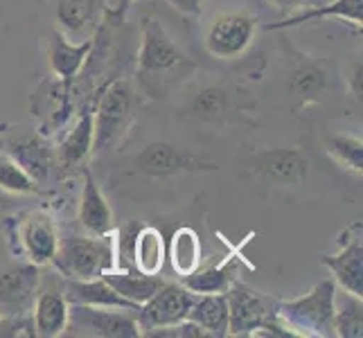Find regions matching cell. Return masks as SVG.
<instances>
[{
    "label": "cell",
    "mask_w": 363,
    "mask_h": 338,
    "mask_svg": "<svg viewBox=\"0 0 363 338\" xmlns=\"http://www.w3.org/2000/svg\"><path fill=\"white\" fill-rule=\"evenodd\" d=\"M334 298L336 282L332 278L318 282L309 293L294 300H278L275 320L291 336L330 338L334 332Z\"/></svg>",
    "instance_id": "obj_1"
},
{
    "label": "cell",
    "mask_w": 363,
    "mask_h": 338,
    "mask_svg": "<svg viewBox=\"0 0 363 338\" xmlns=\"http://www.w3.org/2000/svg\"><path fill=\"white\" fill-rule=\"evenodd\" d=\"M118 240L108 235H77L59 240L52 264L66 280H93L116 266Z\"/></svg>",
    "instance_id": "obj_2"
},
{
    "label": "cell",
    "mask_w": 363,
    "mask_h": 338,
    "mask_svg": "<svg viewBox=\"0 0 363 338\" xmlns=\"http://www.w3.org/2000/svg\"><path fill=\"white\" fill-rule=\"evenodd\" d=\"M138 70L140 77L152 81H167L185 70H192L190 59L183 55V50L174 43L169 32L165 30L158 18H145L143 28V43L140 55H138Z\"/></svg>",
    "instance_id": "obj_3"
},
{
    "label": "cell",
    "mask_w": 363,
    "mask_h": 338,
    "mask_svg": "<svg viewBox=\"0 0 363 338\" xmlns=\"http://www.w3.org/2000/svg\"><path fill=\"white\" fill-rule=\"evenodd\" d=\"M133 120V89L129 79L111 81L102 97H99L97 111L93 113V152L116 145L120 137L129 131Z\"/></svg>",
    "instance_id": "obj_4"
},
{
    "label": "cell",
    "mask_w": 363,
    "mask_h": 338,
    "mask_svg": "<svg viewBox=\"0 0 363 338\" xmlns=\"http://www.w3.org/2000/svg\"><path fill=\"white\" fill-rule=\"evenodd\" d=\"M257 28L259 21L248 11H221L208 23L203 45L215 59H240L253 45Z\"/></svg>",
    "instance_id": "obj_5"
},
{
    "label": "cell",
    "mask_w": 363,
    "mask_h": 338,
    "mask_svg": "<svg viewBox=\"0 0 363 338\" xmlns=\"http://www.w3.org/2000/svg\"><path fill=\"white\" fill-rule=\"evenodd\" d=\"M66 332L74 336H97V338H138L143 336L135 311L129 309H106L89 305L68 307Z\"/></svg>",
    "instance_id": "obj_6"
},
{
    "label": "cell",
    "mask_w": 363,
    "mask_h": 338,
    "mask_svg": "<svg viewBox=\"0 0 363 338\" xmlns=\"http://www.w3.org/2000/svg\"><path fill=\"white\" fill-rule=\"evenodd\" d=\"M228 300V336H255L264 322L275 318L278 300L259 293L242 280H235L226 291Z\"/></svg>",
    "instance_id": "obj_7"
},
{
    "label": "cell",
    "mask_w": 363,
    "mask_h": 338,
    "mask_svg": "<svg viewBox=\"0 0 363 338\" xmlns=\"http://www.w3.org/2000/svg\"><path fill=\"white\" fill-rule=\"evenodd\" d=\"M361 221L350 223L339 235L336 246L339 250L332 255H323L320 264L330 269L332 280L343 291L363 298V242H361Z\"/></svg>",
    "instance_id": "obj_8"
},
{
    "label": "cell",
    "mask_w": 363,
    "mask_h": 338,
    "mask_svg": "<svg viewBox=\"0 0 363 338\" xmlns=\"http://www.w3.org/2000/svg\"><path fill=\"white\" fill-rule=\"evenodd\" d=\"M135 167L149 179H167L179 176V174H194V171H212L217 165L194 156L185 149L174 147L172 142H149L135 158Z\"/></svg>",
    "instance_id": "obj_9"
},
{
    "label": "cell",
    "mask_w": 363,
    "mask_h": 338,
    "mask_svg": "<svg viewBox=\"0 0 363 338\" xmlns=\"http://www.w3.org/2000/svg\"><path fill=\"white\" fill-rule=\"evenodd\" d=\"M196 293L190 289H185L183 284H169L165 282L160 289L140 305V309L135 311L138 325L140 332L154 329V327H167V325H177L181 320H187L190 309L194 305Z\"/></svg>",
    "instance_id": "obj_10"
},
{
    "label": "cell",
    "mask_w": 363,
    "mask_h": 338,
    "mask_svg": "<svg viewBox=\"0 0 363 338\" xmlns=\"http://www.w3.org/2000/svg\"><path fill=\"white\" fill-rule=\"evenodd\" d=\"M41 286V266L14 264L0 271V316L32 314Z\"/></svg>",
    "instance_id": "obj_11"
},
{
    "label": "cell",
    "mask_w": 363,
    "mask_h": 338,
    "mask_svg": "<svg viewBox=\"0 0 363 338\" xmlns=\"http://www.w3.org/2000/svg\"><path fill=\"white\" fill-rule=\"evenodd\" d=\"M253 171L278 187L300 185L309 174V160L296 147H273L253 160Z\"/></svg>",
    "instance_id": "obj_12"
},
{
    "label": "cell",
    "mask_w": 363,
    "mask_h": 338,
    "mask_svg": "<svg viewBox=\"0 0 363 338\" xmlns=\"http://www.w3.org/2000/svg\"><path fill=\"white\" fill-rule=\"evenodd\" d=\"M330 74L320 61L296 55L289 70V95L294 99V111H303L323 99V93L328 91Z\"/></svg>",
    "instance_id": "obj_13"
},
{
    "label": "cell",
    "mask_w": 363,
    "mask_h": 338,
    "mask_svg": "<svg viewBox=\"0 0 363 338\" xmlns=\"http://www.w3.org/2000/svg\"><path fill=\"white\" fill-rule=\"evenodd\" d=\"M18 237L28 261H32L36 266L52 264L59 246V232L55 221L48 215H43V212H30V215H25L18 228Z\"/></svg>",
    "instance_id": "obj_14"
},
{
    "label": "cell",
    "mask_w": 363,
    "mask_h": 338,
    "mask_svg": "<svg viewBox=\"0 0 363 338\" xmlns=\"http://www.w3.org/2000/svg\"><path fill=\"white\" fill-rule=\"evenodd\" d=\"M5 154L14 158L36 183L48 179L55 160L50 145L34 133H14L11 137H7Z\"/></svg>",
    "instance_id": "obj_15"
},
{
    "label": "cell",
    "mask_w": 363,
    "mask_h": 338,
    "mask_svg": "<svg viewBox=\"0 0 363 338\" xmlns=\"http://www.w3.org/2000/svg\"><path fill=\"white\" fill-rule=\"evenodd\" d=\"M68 300L64 295L61 286H52V289H41L36 293L34 307H32V320H34V332L41 338H57L66 334L68 327Z\"/></svg>",
    "instance_id": "obj_16"
},
{
    "label": "cell",
    "mask_w": 363,
    "mask_h": 338,
    "mask_svg": "<svg viewBox=\"0 0 363 338\" xmlns=\"http://www.w3.org/2000/svg\"><path fill=\"white\" fill-rule=\"evenodd\" d=\"M61 289H64L68 305H89V307H106V309H129V311L140 309L131 300L122 298L104 278L68 280Z\"/></svg>",
    "instance_id": "obj_17"
},
{
    "label": "cell",
    "mask_w": 363,
    "mask_h": 338,
    "mask_svg": "<svg viewBox=\"0 0 363 338\" xmlns=\"http://www.w3.org/2000/svg\"><path fill=\"white\" fill-rule=\"evenodd\" d=\"M79 225L84 232L91 235H108L113 230V210L108 205V198L102 194L95 183L91 169L84 171V190L79 198Z\"/></svg>",
    "instance_id": "obj_18"
},
{
    "label": "cell",
    "mask_w": 363,
    "mask_h": 338,
    "mask_svg": "<svg viewBox=\"0 0 363 338\" xmlns=\"http://www.w3.org/2000/svg\"><path fill=\"white\" fill-rule=\"evenodd\" d=\"M102 9V0H57L55 18L57 30L66 39H91L89 32L97 25V14Z\"/></svg>",
    "instance_id": "obj_19"
},
{
    "label": "cell",
    "mask_w": 363,
    "mask_h": 338,
    "mask_svg": "<svg viewBox=\"0 0 363 338\" xmlns=\"http://www.w3.org/2000/svg\"><path fill=\"white\" fill-rule=\"evenodd\" d=\"M93 39H86L82 43H70L64 34L55 30L52 34V45H50V68L61 79V84L70 86V81L82 72L86 59L93 52Z\"/></svg>",
    "instance_id": "obj_20"
},
{
    "label": "cell",
    "mask_w": 363,
    "mask_h": 338,
    "mask_svg": "<svg viewBox=\"0 0 363 338\" xmlns=\"http://www.w3.org/2000/svg\"><path fill=\"white\" fill-rule=\"evenodd\" d=\"M240 255L230 253L217 266L194 271L181 278V284L192 293H226L235 280H240Z\"/></svg>",
    "instance_id": "obj_21"
},
{
    "label": "cell",
    "mask_w": 363,
    "mask_h": 338,
    "mask_svg": "<svg viewBox=\"0 0 363 338\" xmlns=\"http://www.w3.org/2000/svg\"><path fill=\"white\" fill-rule=\"evenodd\" d=\"M320 18H345L357 28H361L363 23V0H332L328 5L320 7H305L296 11V14L286 16L282 23H273L269 25V30H284V28H298V25H305L311 21H320Z\"/></svg>",
    "instance_id": "obj_22"
},
{
    "label": "cell",
    "mask_w": 363,
    "mask_h": 338,
    "mask_svg": "<svg viewBox=\"0 0 363 338\" xmlns=\"http://www.w3.org/2000/svg\"><path fill=\"white\" fill-rule=\"evenodd\" d=\"M93 135H95L93 113L86 111L84 116L79 118V122L72 127V131L64 137V142H61L59 149H57L59 165L64 169L79 167L93 152Z\"/></svg>",
    "instance_id": "obj_23"
},
{
    "label": "cell",
    "mask_w": 363,
    "mask_h": 338,
    "mask_svg": "<svg viewBox=\"0 0 363 338\" xmlns=\"http://www.w3.org/2000/svg\"><path fill=\"white\" fill-rule=\"evenodd\" d=\"M165 240L158 228L154 225H145L135 232L133 237V264L138 273L145 275H160L162 266H165Z\"/></svg>",
    "instance_id": "obj_24"
},
{
    "label": "cell",
    "mask_w": 363,
    "mask_h": 338,
    "mask_svg": "<svg viewBox=\"0 0 363 338\" xmlns=\"http://www.w3.org/2000/svg\"><path fill=\"white\" fill-rule=\"evenodd\" d=\"M190 320L201 325L215 338L228 336V300L226 293H196Z\"/></svg>",
    "instance_id": "obj_25"
},
{
    "label": "cell",
    "mask_w": 363,
    "mask_h": 338,
    "mask_svg": "<svg viewBox=\"0 0 363 338\" xmlns=\"http://www.w3.org/2000/svg\"><path fill=\"white\" fill-rule=\"evenodd\" d=\"M102 278L113 286L122 298L131 300V303L138 307H140L143 303H147V300L152 298L162 284H165V280H162L160 275L129 273V271H116V269L102 273Z\"/></svg>",
    "instance_id": "obj_26"
},
{
    "label": "cell",
    "mask_w": 363,
    "mask_h": 338,
    "mask_svg": "<svg viewBox=\"0 0 363 338\" xmlns=\"http://www.w3.org/2000/svg\"><path fill=\"white\" fill-rule=\"evenodd\" d=\"M169 261L174 273H179L181 278L199 269V264H201V242H199V235L192 228H179L172 235Z\"/></svg>",
    "instance_id": "obj_27"
},
{
    "label": "cell",
    "mask_w": 363,
    "mask_h": 338,
    "mask_svg": "<svg viewBox=\"0 0 363 338\" xmlns=\"http://www.w3.org/2000/svg\"><path fill=\"white\" fill-rule=\"evenodd\" d=\"M334 332L341 338H361L363 334V303L359 295L343 291L334 298Z\"/></svg>",
    "instance_id": "obj_28"
},
{
    "label": "cell",
    "mask_w": 363,
    "mask_h": 338,
    "mask_svg": "<svg viewBox=\"0 0 363 338\" xmlns=\"http://www.w3.org/2000/svg\"><path fill=\"white\" fill-rule=\"evenodd\" d=\"M328 154L336 165L361 176L363 171V142L354 135H332L328 140Z\"/></svg>",
    "instance_id": "obj_29"
},
{
    "label": "cell",
    "mask_w": 363,
    "mask_h": 338,
    "mask_svg": "<svg viewBox=\"0 0 363 338\" xmlns=\"http://www.w3.org/2000/svg\"><path fill=\"white\" fill-rule=\"evenodd\" d=\"M230 108V93L223 86H203L194 95L190 111L199 120H215L221 118Z\"/></svg>",
    "instance_id": "obj_30"
},
{
    "label": "cell",
    "mask_w": 363,
    "mask_h": 338,
    "mask_svg": "<svg viewBox=\"0 0 363 338\" xmlns=\"http://www.w3.org/2000/svg\"><path fill=\"white\" fill-rule=\"evenodd\" d=\"M0 190L11 194H36L39 192V183L14 158L3 152L0 154Z\"/></svg>",
    "instance_id": "obj_31"
},
{
    "label": "cell",
    "mask_w": 363,
    "mask_h": 338,
    "mask_svg": "<svg viewBox=\"0 0 363 338\" xmlns=\"http://www.w3.org/2000/svg\"><path fill=\"white\" fill-rule=\"evenodd\" d=\"M145 336L152 338H212L208 329H203L201 325H196L194 320H181L177 325H167V327H154L145 332Z\"/></svg>",
    "instance_id": "obj_32"
},
{
    "label": "cell",
    "mask_w": 363,
    "mask_h": 338,
    "mask_svg": "<svg viewBox=\"0 0 363 338\" xmlns=\"http://www.w3.org/2000/svg\"><path fill=\"white\" fill-rule=\"evenodd\" d=\"M347 89H350V95H352L354 102L361 104V91H363V61H361V55L354 57V61L350 64Z\"/></svg>",
    "instance_id": "obj_33"
},
{
    "label": "cell",
    "mask_w": 363,
    "mask_h": 338,
    "mask_svg": "<svg viewBox=\"0 0 363 338\" xmlns=\"http://www.w3.org/2000/svg\"><path fill=\"white\" fill-rule=\"evenodd\" d=\"M271 3L278 7L282 14H289V16L305 7H311V0H271Z\"/></svg>",
    "instance_id": "obj_34"
},
{
    "label": "cell",
    "mask_w": 363,
    "mask_h": 338,
    "mask_svg": "<svg viewBox=\"0 0 363 338\" xmlns=\"http://www.w3.org/2000/svg\"><path fill=\"white\" fill-rule=\"evenodd\" d=\"M165 3H172L177 9L185 11V14H199L203 0H165Z\"/></svg>",
    "instance_id": "obj_35"
},
{
    "label": "cell",
    "mask_w": 363,
    "mask_h": 338,
    "mask_svg": "<svg viewBox=\"0 0 363 338\" xmlns=\"http://www.w3.org/2000/svg\"><path fill=\"white\" fill-rule=\"evenodd\" d=\"M131 3H133V0H120V3H118V9L113 11V14H116V16H122V11H127V7H129Z\"/></svg>",
    "instance_id": "obj_36"
}]
</instances>
